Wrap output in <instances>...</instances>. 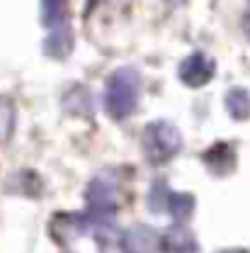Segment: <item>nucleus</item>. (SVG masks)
I'll return each mask as SVG.
<instances>
[{"label": "nucleus", "instance_id": "obj_8", "mask_svg": "<svg viewBox=\"0 0 250 253\" xmlns=\"http://www.w3.org/2000/svg\"><path fill=\"white\" fill-rule=\"evenodd\" d=\"M71 46H73V34L71 27H63V30H54L49 32V39L44 44V51L54 59H63L71 54Z\"/></svg>", "mask_w": 250, "mask_h": 253}, {"label": "nucleus", "instance_id": "obj_10", "mask_svg": "<svg viewBox=\"0 0 250 253\" xmlns=\"http://www.w3.org/2000/svg\"><path fill=\"white\" fill-rule=\"evenodd\" d=\"M44 25L49 32L68 27V12H66V0H44V12H41Z\"/></svg>", "mask_w": 250, "mask_h": 253}, {"label": "nucleus", "instance_id": "obj_3", "mask_svg": "<svg viewBox=\"0 0 250 253\" xmlns=\"http://www.w3.org/2000/svg\"><path fill=\"white\" fill-rule=\"evenodd\" d=\"M88 234H90V217H88V212L85 214L68 212V214H56L51 219V236L61 246H68L71 241H75L80 236H88Z\"/></svg>", "mask_w": 250, "mask_h": 253}, {"label": "nucleus", "instance_id": "obj_13", "mask_svg": "<svg viewBox=\"0 0 250 253\" xmlns=\"http://www.w3.org/2000/svg\"><path fill=\"white\" fill-rule=\"evenodd\" d=\"M12 129H15V107L10 100L0 97V144L12 136Z\"/></svg>", "mask_w": 250, "mask_h": 253}, {"label": "nucleus", "instance_id": "obj_15", "mask_svg": "<svg viewBox=\"0 0 250 253\" xmlns=\"http://www.w3.org/2000/svg\"><path fill=\"white\" fill-rule=\"evenodd\" d=\"M168 2H185V0H168Z\"/></svg>", "mask_w": 250, "mask_h": 253}, {"label": "nucleus", "instance_id": "obj_9", "mask_svg": "<svg viewBox=\"0 0 250 253\" xmlns=\"http://www.w3.org/2000/svg\"><path fill=\"white\" fill-rule=\"evenodd\" d=\"M226 110L233 120L243 122L250 117V93L246 88H233L226 93Z\"/></svg>", "mask_w": 250, "mask_h": 253}, {"label": "nucleus", "instance_id": "obj_2", "mask_svg": "<svg viewBox=\"0 0 250 253\" xmlns=\"http://www.w3.org/2000/svg\"><path fill=\"white\" fill-rule=\"evenodd\" d=\"M182 149V136L173 122L158 120L143 129V151L151 163H168Z\"/></svg>", "mask_w": 250, "mask_h": 253}, {"label": "nucleus", "instance_id": "obj_5", "mask_svg": "<svg viewBox=\"0 0 250 253\" xmlns=\"http://www.w3.org/2000/svg\"><path fill=\"white\" fill-rule=\"evenodd\" d=\"M204 163L209 166L212 173L226 175V173H231L236 168V154H233V149L228 144H216V146H212L204 154Z\"/></svg>", "mask_w": 250, "mask_h": 253}, {"label": "nucleus", "instance_id": "obj_11", "mask_svg": "<svg viewBox=\"0 0 250 253\" xmlns=\"http://www.w3.org/2000/svg\"><path fill=\"white\" fill-rule=\"evenodd\" d=\"M168 210L173 212V217L178 224H187V219L194 212V197L187 192H178V195H170V205Z\"/></svg>", "mask_w": 250, "mask_h": 253}, {"label": "nucleus", "instance_id": "obj_4", "mask_svg": "<svg viewBox=\"0 0 250 253\" xmlns=\"http://www.w3.org/2000/svg\"><path fill=\"white\" fill-rule=\"evenodd\" d=\"M216 73V66L212 59H207L204 54H192L180 63V81L189 88H202L207 85Z\"/></svg>", "mask_w": 250, "mask_h": 253}, {"label": "nucleus", "instance_id": "obj_6", "mask_svg": "<svg viewBox=\"0 0 250 253\" xmlns=\"http://www.w3.org/2000/svg\"><path fill=\"white\" fill-rule=\"evenodd\" d=\"M122 249L124 251H153V249H160V239L146 226H134L131 231L124 234Z\"/></svg>", "mask_w": 250, "mask_h": 253}, {"label": "nucleus", "instance_id": "obj_1", "mask_svg": "<svg viewBox=\"0 0 250 253\" xmlns=\"http://www.w3.org/2000/svg\"><path fill=\"white\" fill-rule=\"evenodd\" d=\"M141 95V76L134 68H119L109 76L107 88H105V112L112 120H126Z\"/></svg>", "mask_w": 250, "mask_h": 253}, {"label": "nucleus", "instance_id": "obj_12", "mask_svg": "<svg viewBox=\"0 0 250 253\" xmlns=\"http://www.w3.org/2000/svg\"><path fill=\"white\" fill-rule=\"evenodd\" d=\"M170 190L165 185V180H153V185H151V192H148V210L153 212V214H163L165 210H168V205H170Z\"/></svg>", "mask_w": 250, "mask_h": 253}, {"label": "nucleus", "instance_id": "obj_7", "mask_svg": "<svg viewBox=\"0 0 250 253\" xmlns=\"http://www.w3.org/2000/svg\"><path fill=\"white\" fill-rule=\"evenodd\" d=\"M160 249L163 251H197V241L192 239L185 224H175L170 231H165L160 236Z\"/></svg>", "mask_w": 250, "mask_h": 253}, {"label": "nucleus", "instance_id": "obj_14", "mask_svg": "<svg viewBox=\"0 0 250 253\" xmlns=\"http://www.w3.org/2000/svg\"><path fill=\"white\" fill-rule=\"evenodd\" d=\"M243 30H246V37L250 39V15H246V20H243Z\"/></svg>", "mask_w": 250, "mask_h": 253}]
</instances>
